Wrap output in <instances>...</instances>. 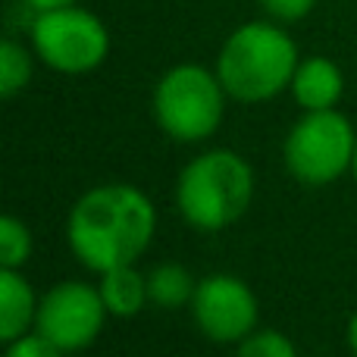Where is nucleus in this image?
<instances>
[{"label": "nucleus", "instance_id": "obj_11", "mask_svg": "<svg viewBox=\"0 0 357 357\" xmlns=\"http://www.w3.org/2000/svg\"><path fill=\"white\" fill-rule=\"evenodd\" d=\"M98 289H100L107 310H110V317H116V320H132V317H138L151 304L148 276L135 264L100 273Z\"/></svg>", "mask_w": 357, "mask_h": 357}, {"label": "nucleus", "instance_id": "obj_14", "mask_svg": "<svg viewBox=\"0 0 357 357\" xmlns=\"http://www.w3.org/2000/svg\"><path fill=\"white\" fill-rule=\"evenodd\" d=\"M31 229L25 226L19 216L6 213L0 220V260H3V270H25V264L31 260Z\"/></svg>", "mask_w": 357, "mask_h": 357}, {"label": "nucleus", "instance_id": "obj_5", "mask_svg": "<svg viewBox=\"0 0 357 357\" xmlns=\"http://www.w3.org/2000/svg\"><path fill=\"white\" fill-rule=\"evenodd\" d=\"M29 44L38 63L60 75H88L110 56V31L104 19L79 3L35 13Z\"/></svg>", "mask_w": 357, "mask_h": 357}, {"label": "nucleus", "instance_id": "obj_19", "mask_svg": "<svg viewBox=\"0 0 357 357\" xmlns=\"http://www.w3.org/2000/svg\"><path fill=\"white\" fill-rule=\"evenodd\" d=\"M345 342H348V351H351V357H357V310L351 314V320H348Z\"/></svg>", "mask_w": 357, "mask_h": 357}, {"label": "nucleus", "instance_id": "obj_12", "mask_svg": "<svg viewBox=\"0 0 357 357\" xmlns=\"http://www.w3.org/2000/svg\"><path fill=\"white\" fill-rule=\"evenodd\" d=\"M197 279L185 270L176 260H163L154 270L148 273V291H151V304L163 310H176V307H188L195 298Z\"/></svg>", "mask_w": 357, "mask_h": 357}, {"label": "nucleus", "instance_id": "obj_2", "mask_svg": "<svg viewBox=\"0 0 357 357\" xmlns=\"http://www.w3.org/2000/svg\"><path fill=\"white\" fill-rule=\"evenodd\" d=\"M298 63H301V54L285 25L276 19H254L229 31L213 69L229 100L266 104L289 91Z\"/></svg>", "mask_w": 357, "mask_h": 357}, {"label": "nucleus", "instance_id": "obj_10", "mask_svg": "<svg viewBox=\"0 0 357 357\" xmlns=\"http://www.w3.org/2000/svg\"><path fill=\"white\" fill-rule=\"evenodd\" d=\"M38 301L41 295H35L22 270L0 273V342L3 345L35 329Z\"/></svg>", "mask_w": 357, "mask_h": 357}, {"label": "nucleus", "instance_id": "obj_15", "mask_svg": "<svg viewBox=\"0 0 357 357\" xmlns=\"http://www.w3.org/2000/svg\"><path fill=\"white\" fill-rule=\"evenodd\" d=\"M235 357H298V348L282 329H254L235 345Z\"/></svg>", "mask_w": 357, "mask_h": 357}, {"label": "nucleus", "instance_id": "obj_7", "mask_svg": "<svg viewBox=\"0 0 357 357\" xmlns=\"http://www.w3.org/2000/svg\"><path fill=\"white\" fill-rule=\"evenodd\" d=\"M107 320H110V310L98 285L82 282V279H63L50 285L38 301L35 333L73 354L91 348L104 333Z\"/></svg>", "mask_w": 357, "mask_h": 357}, {"label": "nucleus", "instance_id": "obj_6", "mask_svg": "<svg viewBox=\"0 0 357 357\" xmlns=\"http://www.w3.org/2000/svg\"><path fill=\"white\" fill-rule=\"evenodd\" d=\"M354 148L357 132L351 119L339 113V107L314 110L291 123L282 142V163L295 182L307 188H323L351 173Z\"/></svg>", "mask_w": 357, "mask_h": 357}, {"label": "nucleus", "instance_id": "obj_1", "mask_svg": "<svg viewBox=\"0 0 357 357\" xmlns=\"http://www.w3.org/2000/svg\"><path fill=\"white\" fill-rule=\"evenodd\" d=\"M157 232V207L138 185L88 188L66 216V245L85 270L107 273L144 257Z\"/></svg>", "mask_w": 357, "mask_h": 357}, {"label": "nucleus", "instance_id": "obj_16", "mask_svg": "<svg viewBox=\"0 0 357 357\" xmlns=\"http://www.w3.org/2000/svg\"><path fill=\"white\" fill-rule=\"evenodd\" d=\"M3 357H66V351L63 348H56L50 339H44L41 333H25L19 335V339L6 342V351Z\"/></svg>", "mask_w": 357, "mask_h": 357}, {"label": "nucleus", "instance_id": "obj_8", "mask_svg": "<svg viewBox=\"0 0 357 357\" xmlns=\"http://www.w3.org/2000/svg\"><path fill=\"white\" fill-rule=\"evenodd\" d=\"M191 323L213 345H238L257 329L260 304L254 289L232 273H210L197 279L195 298L188 304Z\"/></svg>", "mask_w": 357, "mask_h": 357}, {"label": "nucleus", "instance_id": "obj_3", "mask_svg": "<svg viewBox=\"0 0 357 357\" xmlns=\"http://www.w3.org/2000/svg\"><path fill=\"white\" fill-rule=\"evenodd\" d=\"M254 169L238 151L210 148L191 157L176 178L178 216L197 232H222L251 210Z\"/></svg>", "mask_w": 357, "mask_h": 357}, {"label": "nucleus", "instance_id": "obj_4", "mask_svg": "<svg viewBox=\"0 0 357 357\" xmlns=\"http://www.w3.org/2000/svg\"><path fill=\"white\" fill-rule=\"evenodd\" d=\"M226 100L229 94L216 69L201 63H176L157 79L151 110L167 138L178 144H201L220 132Z\"/></svg>", "mask_w": 357, "mask_h": 357}, {"label": "nucleus", "instance_id": "obj_17", "mask_svg": "<svg viewBox=\"0 0 357 357\" xmlns=\"http://www.w3.org/2000/svg\"><path fill=\"white\" fill-rule=\"evenodd\" d=\"M260 10L266 13V19H276L282 25H291V22H301L314 13L317 0H257Z\"/></svg>", "mask_w": 357, "mask_h": 357}, {"label": "nucleus", "instance_id": "obj_13", "mask_svg": "<svg viewBox=\"0 0 357 357\" xmlns=\"http://www.w3.org/2000/svg\"><path fill=\"white\" fill-rule=\"evenodd\" d=\"M35 50L31 44L25 47L16 38H3L0 41V94L3 100H13L29 88L31 75H35Z\"/></svg>", "mask_w": 357, "mask_h": 357}, {"label": "nucleus", "instance_id": "obj_18", "mask_svg": "<svg viewBox=\"0 0 357 357\" xmlns=\"http://www.w3.org/2000/svg\"><path fill=\"white\" fill-rule=\"evenodd\" d=\"M31 13H41V10H56V6H69V3H79V0H22Z\"/></svg>", "mask_w": 357, "mask_h": 357}, {"label": "nucleus", "instance_id": "obj_9", "mask_svg": "<svg viewBox=\"0 0 357 357\" xmlns=\"http://www.w3.org/2000/svg\"><path fill=\"white\" fill-rule=\"evenodd\" d=\"M289 94L304 113L314 110H335L345 94V73L333 56L310 54L301 56L295 75H291Z\"/></svg>", "mask_w": 357, "mask_h": 357}, {"label": "nucleus", "instance_id": "obj_20", "mask_svg": "<svg viewBox=\"0 0 357 357\" xmlns=\"http://www.w3.org/2000/svg\"><path fill=\"white\" fill-rule=\"evenodd\" d=\"M351 178H354V185H357V148H354V160H351Z\"/></svg>", "mask_w": 357, "mask_h": 357}]
</instances>
